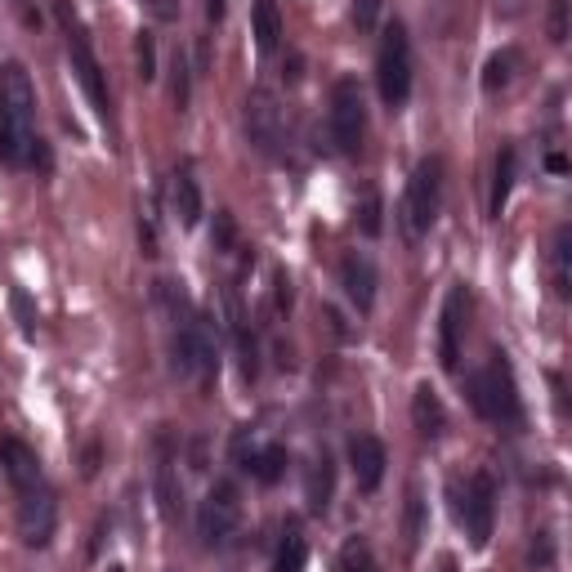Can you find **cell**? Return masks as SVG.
Here are the masks:
<instances>
[{"instance_id":"cell-1","label":"cell","mask_w":572,"mask_h":572,"mask_svg":"<svg viewBox=\"0 0 572 572\" xmlns=\"http://www.w3.org/2000/svg\"><path fill=\"white\" fill-rule=\"evenodd\" d=\"M0 162L50 166L36 139V90L23 63H5V72H0Z\"/></svg>"},{"instance_id":"cell-2","label":"cell","mask_w":572,"mask_h":572,"mask_svg":"<svg viewBox=\"0 0 572 572\" xmlns=\"http://www.w3.org/2000/svg\"><path fill=\"white\" fill-rule=\"evenodd\" d=\"M465 394H469V407L479 412L484 420H492V425H523V403H519V385H514V371H510L505 354H492L488 367L469 371Z\"/></svg>"},{"instance_id":"cell-3","label":"cell","mask_w":572,"mask_h":572,"mask_svg":"<svg viewBox=\"0 0 572 572\" xmlns=\"http://www.w3.org/2000/svg\"><path fill=\"white\" fill-rule=\"evenodd\" d=\"M55 19H59V27H63V36H68V59H72V72H76V81H81V90H85V99L94 104V112H99L104 121H112L108 81H104L99 59H94V50H90V36H85V27H81V19H76V10H72V0H55Z\"/></svg>"},{"instance_id":"cell-4","label":"cell","mask_w":572,"mask_h":572,"mask_svg":"<svg viewBox=\"0 0 572 572\" xmlns=\"http://www.w3.org/2000/svg\"><path fill=\"white\" fill-rule=\"evenodd\" d=\"M439 202H443V162H439V157H425V162L412 170L407 193H403V206H398V219H403L407 242H420V237L434 228Z\"/></svg>"},{"instance_id":"cell-5","label":"cell","mask_w":572,"mask_h":572,"mask_svg":"<svg viewBox=\"0 0 572 572\" xmlns=\"http://www.w3.org/2000/svg\"><path fill=\"white\" fill-rule=\"evenodd\" d=\"M175 371L202 390L219 371V349H215V336H211V322L202 313H188L175 326Z\"/></svg>"},{"instance_id":"cell-6","label":"cell","mask_w":572,"mask_h":572,"mask_svg":"<svg viewBox=\"0 0 572 572\" xmlns=\"http://www.w3.org/2000/svg\"><path fill=\"white\" fill-rule=\"evenodd\" d=\"M376 85L385 108H403L412 94V40L403 23H390L385 36H380V55H376Z\"/></svg>"},{"instance_id":"cell-7","label":"cell","mask_w":572,"mask_h":572,"mask_svg":"<svg viewBox=\"0 0 572 572\" xmlns=\"http://www.w3.org/2000/svg\"><path fill=\"white\" fill-rule=\"evenodd\" d=\"M452 501H456V523L465 528L469 546L484 550L492 541V523H497V484L492 474H469L465 488H452Z\"/></svg>"},{"instance_id":"cell-8","label":"cell","mask_w":572,"mask_h":572,"mask_svg":"<svg viewBox=\"0 0 572 572\" xmlns=\"http://www.w3.org/2000/svg\"><path fill=\"white\" fill-rule=\"evenodd\" d=\"M237 523H242V492H237V484L219 479L211 484L202 510H198V537L206 550H224L233 537H237Z\"/></svg>"},{"instance_id":"cell-9","label":"cell","mask_w":572,"mask_h":572,"mask_svg":"<svg viewBox=\"0 0 572 572\" xmlns=\"http://www.w3.org/2000/svg\"><path fill=\"white\" fill-rule=\"evenodd\" d=\"M362 134H367V104H362V90L354 76H341L331 85V143L354 157L362 148Z\"/></svg>"},{"instance_id":"cell-10","label":"cell","mask_w":572,"mask_h":572,"mask_svg":"<svg viewBox=\"0 0 572 572\" xmlns=\"http://www.w3.org/2000/svg\"><path fill=\"white\" fill-rule=\"evenodd\" d=\"M242 121H247V139L255 143V153H264V157L286 153V112H282L273 90H251L247 94Z\"/></svg>"},{"instance_id":"cell-11","label":"cell","mask_w":572,"mask_h":572,"mask_svg":"<svg viewBox=\"0 0 572 572\" xmlns=\"http://www.w3.org/2000/svg\"><path fill=\"white\" fill-rule=\"evenodd\" d=\"M55 523H59V505H55L50 488L40 484L32 492H19V537H23V546L45 550L55 537Z\"/></svg>"},{"instance_id":"cell-12","label":"cell","mask_w":572,"mask_h":572,"mask_svg":"<svg viewBox=\"0 0 572 572\" xmlns=\"http://www.w3.org/2000/svg\"><path fill=\"white\" fill-rule=\"evenodd\" d=\"M465 313H469V296H465V286H448V296H443V313H439V362L448 371L461 367V341H465Z\"/></svg>"},{"instance_id":"cell-13","label":"cell","mask_w":572,"mask_h":572,"mask_svg":"<svg viewBox=\"0 0 572 572\" xmlns=\"http://www.w3.org/2000/svg\"><path fill=\"white\" fill-rule=\"evenodd\" d=\"M233 456H237V465H242L251 479H260V484H277L282 474H286V448L282 443H260L255 434H237V443H233Z\"/></svg>"},{"instance_id":"cell-14","label":"cell","mask_w":572,"mask_h":572,"mask_svg":"<svg viewBox=\"0 0 572 572\" xmlns=\"http://www.w3.org/2000/svg\"><path fill=\"white\" fill-rule=\"evenodd\" d=\"M0 474L14 484V492H32L45 484L40 474V456L23 443V439H0Z\"/></svg>"},{"instance_id":"cell-15","label":"cell","mask_w":572,"mask_h":572,"mask_svg":"<svg viewBox=\"0 0 572 572\" xmlns=\"http://www.w3.org/2000/svg\"><path fill=\"white\" fill-rule=\"evenodd\" d=\"M385 465H390V456H385V443H380L376 434H354L349 439V469H354V479H358L362 492L380 488V479H385Z\"/></svg>"},{"instance_id":"cell-16","label":"cell","mask_w":572,"mask_h":572,"mask_svg":"<svg viewBox=\"0 0 572 572\" xmlns=\"http://www.w3.org/2000/svg\"><path fill=\"white\" fill-rule=\"evenodd\" d=\"M341 286H345V296H349V305L358 309V313H371V305H376V264L367 260V255H345V264H341Z\"/></svg>"},{"instance_id":"cell-17","label":"cell","mask_w":572,"mask_h":572,"mask_svg":"<svg viewBox=\"0 0 572 572\" xmlns=\"http://www.w3.org/2000/svg\"><path fill=\"white\" fill-rule=\"evenodd\" d=\"M170 211H175V219L183 228H193L202 219V188H198V179H193V170H188V166H179L170 175Z\"/></svg>"},{"instance_id":"cell-18","label":"cell","mask_w":572,"mask_h":572,"mask_svg":"<svg viewBox=\"0 0 572 572\" xmlns=\"http://www.w3.org/2000/svg\"><path fill=\"white\" fill-rule=\"evenodd\" d=\"M331 497H336V465H331L326 452H318L305 469V501H309L313 514H326Z\"/></svg>"},{"instance_id":"cell-19","label":"cell","mask_w":572,"mask_h":572,"mask_svg":"<svg viewBox=\"0 0 572 572\" xmlns=\"http://www.w3.org/2000/svg\"><path fill=\"white\" fill-rule=\"evenodd\" d=\"M412 420H416V429L425 439H439L443 429H448V412H443V398L429 390V385H416V394H412Z\"/></svg>"},{"instance_id":"cell-20","label":"cell","mask_w":572,"mask_h":572,"mask_svg":"<svg viewBox=\"0 0 572 572\" xmlns=\"http://www.w3.org/2000/svg\"><path fill=\"white\" fill-rule=\"evenodd\" d=\"M251 36L260 45V55H273L277 40H282V14H277V0H255L251 5Z\"/></svg>"},{"instance_id":"cell-21","label":"cell","mask_w":572,"mask_h":572,"mask_svg":"<svg viewBox=\"0 0 572 572\" xmlns=\"http://www.w3.org/2000/svg\"><path fill=\"white\" fill-rule=\"evenodd\" d=\"M514 166H519L514 148H501V153H497V166H492V198H488V211H492V215L505 211V198H510V188H514Z\"/></svg>"},{"instance_id":"cell-22","label":"cell","mask_w":572,"mask_h":572,"mask_svg":"<svg viewBox=\"0 0 572 572\" xmlns=\"http://www.w3.org/2000/svg\"><path fill=\"white\" fill-rule=\"evenodd\" d=\"M305 559H309L305 533L291 523V528H286V537H282V546H277V563H273V572H305Z\"/></svg>"},{"instance_id":"cell-23","label":"cell","mask_w":572,"mask_h":572,"mask_svg":"<svg viewBox=\"0 0 572 572\" xmlns=\"http://www.w3.org/2000/svg\"><path fill=\"white\" fill-rule=\"evenodd\" d=\"M420 537H425V497H420V488L412 484V488H407V501H403V546L416 550Z\"/></svg>"},{"instance_id":"cell-24","label":"cell","mask_w":572,"mask_h":572,"mask_svg":"<svg viewBox=\"0 0 572 572\" xmlns=\"http://www.w3.org/2000/svg\"><path fill=\"white\" fill-rule=\"evenodd\" d=\"M157 501H162V514H166V519H179V505H183V488L175 484L170 456H162V465H157Z\"/></svg>"},{"instance_id":"cell-25","label":"cell","mask_w":572,"mask_h":572,"mask_svg":"<svg viewBox=\"0 0 572 572\" xmlns=\"http://www.w3.org/2000/svg\"><path fill=\"white\" fill-rule=\"evenodd\" d=\"M568 269H572V228L555 233V291L568 300L572 286H568Z\"/></svg>"},{"instance_id":"cell-26","label":"cell","mask_w":572,"mask_h":572,"mask_svg":"<svg viewBox=\"0 0 572 572\" xmlns=\"http://www.w3.org/2000/svg\"><path fill=\"white\" fill-rule=\"evenodd\" d=\"M514 68H519V50H501V55H492V59H488V72H484V90H488V94L505 90L510 76H514Z\"/></svg>"},{"instance_id":"cell-27","label":"cell","mask_w":572,"mask_h":572,"mask_svg":"<svg viewBox=\"0 0 572 572\" xmlns=\"http://www.w3.org/2000/svg\"><path fill=\"white\" fill-rule=\"evenodd\" d=\"M341 572H376V555H371L367 537H349L341 546Z\"/></svg>"},{"instance_id":"cell-28","label":"cell","mask_w":572,"mask_h":572,"mask_svg":"<svg viewBox=\"0 0 572 572\" xmlns=\"http://www.w3.org/2000/svg\"><path fill=\"white\" fill-rule=\"evenodd\" d=\"M134 59H139V76H143V81L157 76V45H153V32H139V36H134Z\"/></svg>"},{"instance_id":"cell-29","label":"cell","mask_w":572,"mask_h":572,"mask_svg":"<svg viewBox=\"0 0 572 572\" xmlns=\"http://www.w3.org/2000/svg\"><path fill=\"white\" fill-rule=\"evenodd\" d=\"M188 94H193V76H188V59L179 55V59H175V76H170V99H175L179 112L188 108Z\"/></svg>"},{"instance_id":"cell-30","label":"cell","mask_w":572,"mask_h":572,"mask_svg":"<svg viewBox=\"0 0 572 572\" xmlns=\"http://www.w3.org/2000/svg\"><path fill=\"white\" fill-rule=\"evenodd\" d=\"M546 27H550V40H555V45L568 40V0H550V19H546Z\"/></svg>"},{"instance_id":"cell-31","label":"cell","mask_w":572,"mask_h":572,"mask_svg":"<svg viewBox=\"0 0 572 572\" xmlns=\"http://www.w3.org/2000/svg\"><path fill=\"white\" fill-rule=\"evenodd\" d=\"M380 5H385V0H354V27H358V32H371L376 19H380Z\"/></svg>"},{"instance_id":"cell-32","label":"cell","mask_w":572,"mask_h":572,"mask_svg":"<svg viewBox=\"0 0 572 572\" xmlns=\"http://www.w3.org/2000/svg\"><path fill=\"white\" fill-rule=\"evenodd\" d=\"M358 224H362V233H367V237H376V233H380V198H376V193H367V198H362Z\"/></svg>"},{"instance_id":"cell-33","label":"cell","mask_w":572,"mask_h":572,"mask_svg":"<svg viewBox=\"0 0 572 572\" xmlns=\"http://www.w3.org/2000/svg\"><path fill=\"white\" fill-rule=\"evenodd\" d=\"M14 313H19L23 336H36V313H32V305H27V296H23V291H14Z\"/></svg>"},{"instance_id":"cell-34","label":"cell","mask_w":572,"mask_h":572,"mask_svg":"<svg viewBox=\"0 0 572 572\" xmlns=\"http://www.w3.org/2000/svg\"><path fill=\"white\" fill-rule=\"evenodd\" d=\"M139 242H143V255H157V224L153 219H139Z\"/></svg>"},{"instance_id":"cell-35","label":"cell","mask_w":572,"mask_h":572,"mask_svg":"<svg viewBox=\"0 0 572 572\" xmlns=\"http://www.w3.org/2000/svg\"><path fill=\"white\" fill-rule=\"evenodd\" d=\"M533 568H550V537L546 533L533 537Z\"/></svg>"},{"instance_id":"cell-36","label":"cell","mask_w":572,"mask_h":572,"mask_svg":"<svg viewBox=\"0 0 572 572\" xmlns=\"http://www.w3.org/2000/svg\"><path fill=\"white\" fill-rule=\"evenodd\" d=\"M14 10L23 14L27 27H40V14H36V0H14Z\"/></svg>"},{"instance_id":"cell-37","label":"cell","mask_w":572,"mask_h":572,"mask_svg":"<svg viewBox=\"0 0 572 572\" xmlns=\"http://www.w3.org/2000/svg\"><path fill=\"white\" fill-rule=\"evenodd\" d=\"M224 10H228V0H206V19H211V23H219Z\"/></svg>"},{"instance_id":"cell-38","label":"cell","mask_w":572,"mask_h":572,"mask_svg":"<svg viewBox=\"0 0 572 572\" xmlns=\"http://www.w3.org/2000/svg\"><path fill=\"white\" fill-rule=\"evenodd\" d=\"M153 14L157 19H175V0H153Z\"/></svg>"},{"instance_id":"cell-39","label":"cell","mask_w":572,"mask_h":572,"mask_svg":"<svg viewBox=\"0 0 572 572\" xmlns=\"http://www.w3.org/2000/svg\"><path fill=\"white\" fill-rule=\"evenodd\" d=\"M439 572H456V559H452V555H443V559H439Z\"/></svg>"},{"instance_id":"cell-40","label":"cell","mask_w":572,"mask_h":572,"mask_svg":"<svg viewBox=\"0 0 572 572\" xmlns=\"http://www.w3.org/2000/svg\"><path fill=\"white\" fill-rule=\"evenodd\" d=\"M108 572H126V568H121V563H112V568H108Z\"/></svg>"}]
</instances>
